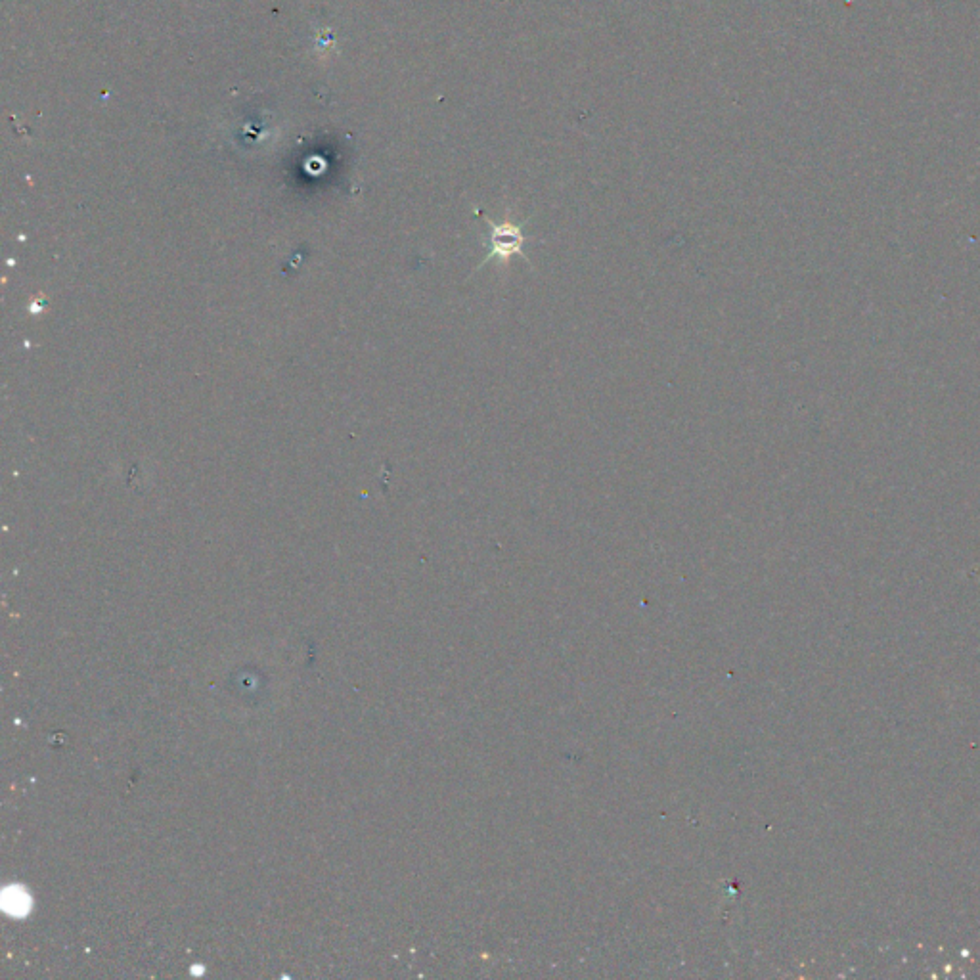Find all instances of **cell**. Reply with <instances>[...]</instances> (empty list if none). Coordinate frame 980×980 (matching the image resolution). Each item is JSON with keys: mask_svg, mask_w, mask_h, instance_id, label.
<instances>
[{"mask_svg": "<svg viewBox=\"0 0 980 980\" xmlns=\"http://www.w3.org/2000/svg\"><path fill=\"white\" fill-rule=\"evenodd\" d=\"M487 223L490 226L489 253L481 261L477 270L483 268V265H489L490 261H498L500 265H506L515 255L529 261V257L523 253V249H525L523 224H515L510 219L500 221V223H494V221L487 219Z\"/></svg>", "mask_w": 980, "mask_h": 980, "instance_id": "6da1fadb", "label": "cell"}]
</instances>
